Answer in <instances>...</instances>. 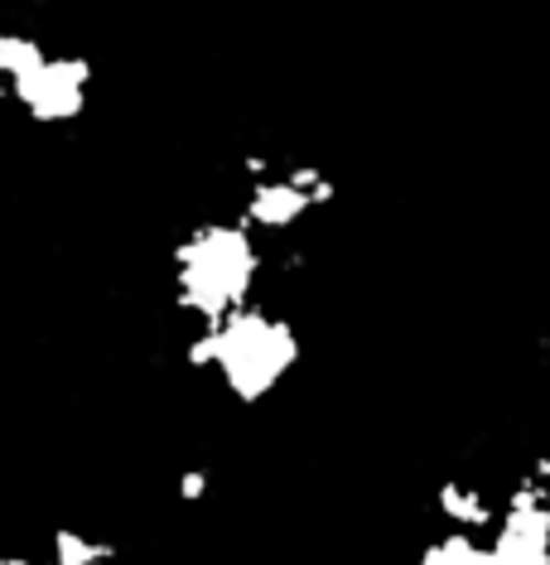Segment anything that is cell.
<instances>
[{"instance_id": "cell-4", "label": "cell", "mask_w": 550, "mask_h": 565, "mask_svg": "<svg viewBox=\"0 0 550 565\" xmlns=\"http://www.w3.org/2000/svg\"><path fill=\"white\" fill-rule=\"evenodd\" d=\"M179 488H184V498H203V488H208V473H203V469L184 473V479H179Z\"/></svg>"}, {"instance_id": "cell-2", "label": "cell", "mask_w": 550, "mask_h": 565, "mask_svg": "<svg viewBox=\"0 0 550 565\" xmlns=\"http://www.w3.org/2000/svg\"><path fill=\"white\" fill-rule=\"evenodd\" d=\"M295 358L300 339L290 329V319L261 310V305H247V310L227 315L223 324L198 329L188 339V363L213 367L237 402H261L295 367Z\"/></svg>"}, {"instance_id": "cell-1", "label": "cell", "mask_w": 550, "mask_h": 565, "mask_svg": "<svg viewBox=\"0 0 550 565\" xmlns=\"http://www.w3.org/2000/svg\"><path fill=\"white\" fill-rule=\"evenodd\" d=\"M256 271H261V252L251 242V227L203 223L174 247V300L184 315L198 319V329H213L251 305Z\"/></svg>"}, {"instance_id": "cell-3", "label": "cell", "mask_w": 550, "mask_h": 565, "mask_svg": "<svg viewBox=\"0 0 550 565\" xmlns=\"http://www.w3.org/2000/svg\"><path fill=\"white\" fill-rule=\"evenodd\" d=\"M87 83H93V68H87L83 58H48V54H40L15 83H6V87L34 121L54 126V121H73L83 111Z\"/></svg>"}]
</instances>
